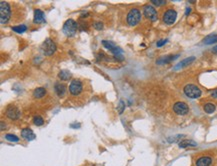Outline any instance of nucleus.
I'll return each instance as SVG.
<instances>
[{
    "label": "nucleus",
    "mask_w": 217,
    "mask_h": 166,
    "mask_svg": "<svg viewBox=\"0 0 217 166\" xmlns=\"http://www.w3.org/2000/svg\"><path fill=\"white\" fill-rule=\"evenodd\" d=\"M3 129H4V122L1 121V130H3Z\"/></svg>",
    "instance_id": "obj_33"
},
{
    "label": "nucleus",
    "mask_w": 217,
    "mask_h": 166,
    "mask_svg": "<svg viewBox=\"0 0 217 166\" xmlns=\"http://www.w3.org/2000/svg\"><path fill=\"white\" fill-rule=\"evenodd\" d=\"M102 45L104 47L106 48V49L110 50V51L112 52V53L114 54V56H117V55H122V50H121V48L117 47L114 45V43H112L111 41H107V40H102Z\"/></svg>",
    "instance_id": "obj_9"
},
{
    "label": "nucleus",
    "mask_w": 217,
    "mask_h": 166,
    "mask_svg": "<svg viewBox=\"0 0 217 166\" xmlns=\"http://www.w3.org/2000/svg\"><path fill=\"white\" fill-rule=\"evenodd\" d=\"M173 111L178 115H186L189 111V107L184 102L178 101L173 105Z\"/></svg>",
    "instance_id": "obj_7"
},
{
    "label": "nucleus",
    "mask_w": 217,
    "mask_h": 166,
    "mask_svg": "<svg viewBox=\"0 0 217 166\" xmlns=\"http://www.w3.org/2000/svg\"><path fill=\"white\" fill-rule=\"evenodd\" d=\"M33 122L35 125L41 126V125H43V123H44V120H43L42 117H40V116H35L33 119Z\"/></svg>",
    "instance_id": "obj_25"
},
{
    "label": "nucleus",
    "mask_w": 217,
    "mask_h": 166,
    "mask_svg": "<svg viewBox=\"0 0 217 166\" xmlns=\"http://www.w3.org/2000/svg\"><path fill=\"white\" fill-rule=\"evenodd\" d=\"M26 26L25 25H18V26H14V27H12V30L15 32H17V33L21 34V33H24L26 31Z\"/></svg>",
    "instance_id": "obj_23"
},
{
    "label": "nucleus",
    "mask_w": 217,
    "mask_h": 166,
    "mask_svg": "<svg viewBox=\"0 0 217 166\" xmlns=\"http://www.w3.org/2000/svg\"><path fill=\"white\" fill-rule=\"evenodd\" d=\"M141 19V13L138 9L133 8L127 14V23L129 26H135Z\"/></svg>",
    "instance_id": "obj_5"
},
{
    "label": "nucleus",
    "mask_w": 217,
    "mask_h": 166,
    "mask_svg": "<svg viewBox=\"0 0 217 166\" xmlns=\"http://www.w3.org/2000/svg\"><path fill=\"white\" fill-rule=\"evenodd\" d=\"M167 41H168L167 39H162V40H159V41H158L157 44H156V45H157V47H161V46H163L164 44H166Z\"/></svg>",
    "instance_id": "obj_30"
},
{
    "label": "nucleus",
    "mask_w": 217,
    "mask_h": 166,
    "mask_svg": "<svg viewBox=\"0 0 217 166\" xmlns=\"http://www.w3.org/2000/svg\"><path fill=\"white\" fill-rule=\"evenodd\" d=\"M143 13H144L145 17L148 18L151 21H156L157 20V11L155 8L151 5H145L143 8Z\"/></svg>",
    "instance_id": "obj_8"
},
{
    "label": "nucleus",
    "mask_w": 217,
    "mask_h": 166,
    "mask_svg": "<svg viewBox=\"0 0 217 166\" xmlns=\"http://www.w3.org/2000/svg\"><path fill=\"white\" fill-rule=\"evenodd\" d=\"M45 94H46V90H45V88H43V87H39V88H36L35 90H34L33 96L35 98H42Z\"/></svg>",
    "instance_id": "obj_20"
},
{
    "label": "nucleus",
    "mask_w": 217,
    "mask_h": 166,
    "mask_svg": "<svg viewBox=\"0 0 217 166\" xmlns=\"http://www.w3.org/2000/svg\"><path fill=\"white\" fill-rule=\"evenodd\" d=\"M5 139L8 141H11V142H18L19 141L18 137H17L16 135H13V134H6Z\"/></svg>",
    "instance_id": "obj_24"
},
{
    "label": "nucleus",
    "mask_w": 217,
    "mask_h": 166,
    "mask_svg": "<svg viewBox=\"0 0 217 166\" xmlns=\"http://www.w3.org/2000/svg\"><path fill=\"white\" fill-rule=\"evenodd\" d=\"M58 77L63 81H67L71 78V73L68 70H61L58 73Z\"/></svg>",
    "instance_id": "obj_19"
},
{
    "label": "nucleus",
    "mask_w": 217,
    "mask_h": 166,
    "mask_svg": "<svg viewBox=\"0 0 217 166\" xmlns=\"http://www.w3.org/2000/svg\"><path fill=\"white\" fill-rule=\"evenodd\" d=\"M194 60H195V57H194V56H190V57L185 58V59H183L182 61H180L178 64H177L176 66L174 67V70H178V69H180V68H183V67L189 66V65L191 64V63H192Z\"/></svg>",
    "instance_id": "obj_12"
},
{
    "label": "nucleus",
    "mask_w": 217,
    "mask_h": 166,
    "mask_svg": "<svg viewBox=\"0 0 217 166\" xmlns=\"http://www.w3.org/2000/svg\"><path fill=\"white\" fill-rule=\"evenodd\" d=\"M215 109H216L215 105L212 103H207L204 105V111L206 113H213L215 111Z\"/></svg>",
    "instance_id": "obj_22"
},
{
    "label": "nucleus",
    "mask_w": 217,
    "mask_h": 166,
    "mask_svg": "<svg viewBox=\"0 0 217 166\" xmlns=\"http://www.w3.org/2000/svg\"><path fill=\"white\" fill-rule=\"evenodd\" d=\"M21 136L23 137V138H25L26 140H34L35 139V134L33 133V131H32L30 128H25V129H23L21 131Z\"/></svg>",
    "instance_id": "obj_15"
},
{
    "label": "nucleus",
    "mask_w": 217,
    "mask_h": 166,
    "mask_svg": "<svg viewBox=\"0 0 217 166\" xmlns=\"http://www.w3.org/2000/svg\"><path fill=\"white\" fill-rule=\"evenodd\" d=\"M82 91V83L79 80H73L69 86V92L72 95H78Z\"/></svg>",
    "instance_id": "obj_10"
},
{
    "label": "nucleus",
    "mask_w": 217,
    "mask_h": 166,
    "mask_svg": "<svg viewBox=\"0 0 217 166\" xmlns=\"http://www.w3.org/2000/svg\"><path fill=\"white\" fill-rule=\"evenodd\" d=\"M41 50H42L44 55L50 56L56 51V44L54 43V41L52 39L47 38L45 39V41L41 45Z\"/></svg>",
    "instance_id": "obj_2"
},
{
    "label": "nucleus",
    "mask_w": 217,
    "mask_h": 166,
    "mask_svg": "<svg viewBox=\"0 0 217 166\" xmlns=\"http://www.w3.org/2000/svg\"><path fill=\"white\" fill-rule=\"evenodd\" d=\"M117 107H118V113L119 114H122L123 110H124V108H125V103L123 101H120L119 102V105Z\"/></svg>",
    "instance_id": "obj_27"
},
{
    "label": "nucleus",
    "mask_w": 217,
    "mask_h": 166,
    "mask_svg": "<svg viewBox=\"0 0 217 166\" xmlns=\"http://www.w3.org/2000/svg\"><path fill=\"white\" fill-rule=\"evenodd\" d=\"M178 56L179 55H169V56H166V57H162L161 59L158 60L156 63H157V64H165V63H169L170 61L176 59Z\"/></svg>",
    "instance_id": "obj_18"
},
{
    "label": "nucleus",
    "mask_w": 217,
    "mask_h": 166,
    "mask_svg": "<svg viewBox=\"0 0 217 166\" xmlns=\"http://www.w3.org/2000/svg\"><path fill=\"white\" fill-rule=\"evenodd\" d=\"M94 28L97 30H101L103 28V24L101 22H95L94 23Z\"/></svg>",
    "instance_id": "obj_29"
},
{
    "label": "nucleus",
    "mask_w": 217,
    "mask_h": 166,
    "mask_svg": "<svg viewBox=\"0 0 217 166\" xmlns=\"http://www.w3.org/2000/svg\"><path fill=\"white\" fill-rule=\"evenodd\" d=\"M77 23L75 22L73 19H68V20L65 21V23L63 24V32L65 35L67 36H73L74 34H76L77 31Z\"/></svg>",
    "instance_id": "obj_3"
},
{
    "label": "nucleus",
    "mask_w": 217,
    "mask_h": 166,
    "mask_svg": "<svg viewBox=\"0 0 217 166\" xmlns=\"http://www.w3.org/2000/svg\"><path fill=\"white\" fill-rule=\"evenodd\" d=\"M44 21V13H43L41 10L39 9H35L34 10V19L33 22L34 23H41Z\"/></svg>",
    "instance_id": "obj_16"
},
{
    "label": "nucleus",
    "mask_w": 217,
    "mask_h": 166,
    "mask_svg": "<svg viewBox=\"0 0 217 166\" xmlns=\"http://www.w3.org/2000/svg\"><path fill=\"white\" fill-rule=\"evenodd\" d=\"M177 18V12L174 9H168L163 14V22L167 25H171L175 22Z\"/></svg>",
    "instance_id": "obj_6"
},
{
    "label": "nucleus",
    "mask_w": 217,
    "mask_h": 166,
    "mask_svg": "<svg viewBox=\"0 0 217 166\" xmlns=\"http://www.w3.org/2000/svg\"><path fill=\"white\" fill-rule=\"evenodd\" d=\"M11 16V9L7 2L0 1V22L1 24H6L9 21Z\"/></svg>",
    "instance_id": "obj_1"
},
{
    "label": "nucleus",
    "mask_w": 217,
    "mask_h": 166,
    "mask_svg": "<svg viewBox=\"0 0 217 166\" xmlns=\"http://www.w3.org/2000/svg\"><path fill=\"white\" fill-rule=\"evenodd\" d=\"M205 44H212V43L217 42V34H213V35H209L203 40Z\"/></svg>",
    "instance_id": "obj_21"
},
{
    "label": "nucleus",
    "mask_w": 217,
    "mask_h": 166,
    "mask_svg": "<svg viewBox=\"0 0 217 166\" xmlns=\"http://www.w3.org/2000/svg\"><path fill=\"white\" fill-rule=\"evenodd\" d=\"M6 116L11 120H16L20 117V111L14 106H11L6 110Z\"/></svg>",
    "instance_id": "obj_11"
},
{
    "label": "nucleus",
    "mask_w": 217,
    "mask_h": 166,
    "mask_svg": "<svg viewBox=\"0 0 217 166\" xmlns=\"http://www.w3.org/2000/svg\"><path fill=\"white\" fill-rule=\"evenodd\" d=\"M184 93L187 97L191 98V99H196V98L200 97L201 95V90L199 87H197L196 85L193 84H188L184 87L183 89Z\"/></svg>",
    "instance_id": "obj_4"
},
{
    "label": "nucleus",
    "mask_w": 217,
    "mask_h": 166,
    "mask_svg": "<svg viewBox=\"0 0 217 166\" xmlns=\"http://www.w3.org/2000/svg\"><path fill=\"white\" fill-rule=\"evenodd\" d=\"M212 51L214 52V53H217V45L215 47H213V49H212Z\"/></svg>",
    "instance_id": "obj_32"
},
{
    "label": "nucleus",
    "mask_w": 217,
    "mask_h": 166,
    "mask_svg": "<svg viewBox=\"0 0 217 166\" xmlns=\"http://www.w3.org/2000/svg\"><path fill=\"white\" fill-rule=\"evenodd\" d=\"M212 163V158L209 156H202L196 160V166H210Z\"/></svg>",
    "instance_id": "obj_14"
},
{
    "label": "nucleus",
    "mask_w": 217,
    "mask_h": 166,
    "mask_svg": "<svg viewBox=\"0 0 217 166\" xmlns=\"http://www.w3.org/2000/svg\"><path fill=\"white\" fill-rule=\"evenodd\" d=\"M190 10H191V9H190V8H187V9H186V14H188V13H190Z\"/></svg>",
    "instance_id": "obj_34"
},
{
    "label": "nucleus",
    "mask_w": 217,
    "mask_h": 166,
    "mask_svg": "<svg viewBox=\"0 0 217 166\" xmlns=\"http://www.w3.org/2000/svg\"><path fill=\"white\" fill-rule=\"evenodd\" d=\"M151 3L156 6H161V5L166 4V1L165 0H151Z\"/></svg>",
    "instance_id": "obj_26"
},
{
    "label": "nucleus",
    "mask_w": 217,
    "mask_h": 166,
    "mask_svg": "<svg viewBox=\"0 0 217 166\" xmlns=\"http://www.w3.org/2000/svg\"><path fill=\"white\" fill-rule=\"evenodd\" d=\"M197 146V143L194 142L189 139H184V140L180 141L179 142V147L180 148H187V147H195Z\"/></svg>",
    "instance_id": "obj_17"
},
{
    "label": "nucleus",
    "mask_w": 217,
    "mask_h": 166,
    "mask_svg": "<svg viewBox=\"0 0 217 166\" xmlns=\"http://www.w3.org/2000/svg\"><path fill=\"white\" fill-rule=\"evenodd\" d=\"M183 135H176V136H174V137H169V138H167V141L168 142H170V143H172V142H176L177 140H179V137H182Z\"/></svg>",
    "instance_id": "obj_28"
},
{
    "label": "nucleus",
    "mask_w": 217,
    "mask_h": 166,
    "mask_svg": "<svg viewBox=\"0 0 217 166\" xmlns=\"http://www.w3.org/2000/svg\"><path fill=\"white\" fill-rule=\"evenodd\" d=\"M211 96H212L213 98H217V89H215L214 91H212Z\"/></svg>",
    "instance_id": "obj_31"
},
{
    "label": "nucleus",
    "mask_w": 217,
    "mask_h": 166,
    "mask_svg": "<svg viewBox=\"0 0 217 166\" xmlns=\"http://www.w3.org/2000/svg\"><path fill=\"white\" fill-rule=\"evenodd\" d=\"M54 90H55L56 94L59 96V97H62L65 94V92H66V85L64 83L58 82L54 85Z\"/></svg>",
    "instance_id": "obj_13"
}]
</instances>
